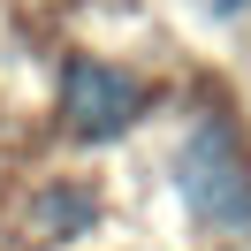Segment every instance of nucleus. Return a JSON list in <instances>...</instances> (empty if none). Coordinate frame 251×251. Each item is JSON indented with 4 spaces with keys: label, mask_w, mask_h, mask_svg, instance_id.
I'll return each instance as SVG.
<instances>
[{
    "label": "nucleus",
    "mask_w": 251,
    "mask_h": 251,
    "mask_svg": "<svg viewBox=\"0 0 251 251\" xmlns=\"http://www.w3.org/2000/svg\"><path fill=\"white\" fill-rule=\"evenodd\" d=\"M175 190H183V205L205 228H221V236L251 228V160H244V145H236V129L221 114L190 122V137L175 145Z\"/></svg>",
    "instance_id": "nucleus-1"
},
{
    "label": "nucleus",
    "mask_w": 251,
    "mask_h": 251,
    "mask_svg": "<svg viewBox=\"0 0 251 251\" xmlns=\"http://www.w3.org/2000/svg\"><path fill=\"white\" fill-rule=\"evenodd\" d=\"M61 114H69V137L84 145H114L137 129L145 114V84L114 61H69L61 69Z\"/></svg>",
    "instance_id": "nucleus-2"
},
{
    "label": "nucleus",
    "mask_w": 251,
    "mask_h": 251,
    "mask_svg": "<svg viewBox=\"0 0 251 251\" xmlns=\"http://www.w3.org/2000/svg\"><path fill=\"white\" fill-rule=\"evenodd\" d=\"M38 228H53V236H76V228H92L99 221V198L92 190H38Z\"/></svg>",
    "instance_id": "nucleus-3"
}]
</instances>
